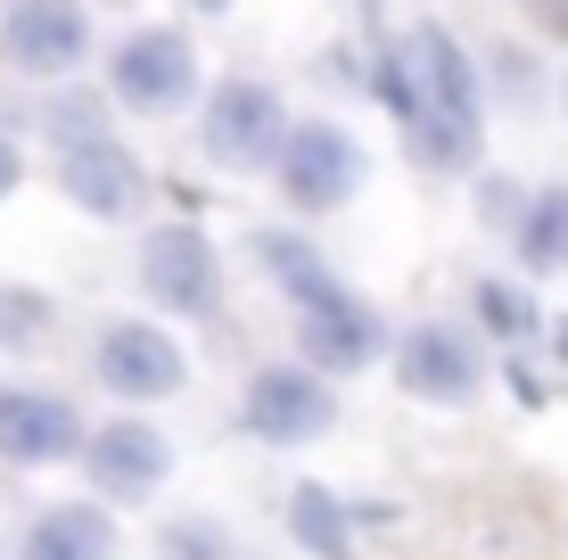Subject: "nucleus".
<instances>
[{"label": "nucleus", "mask_w": 568, "mask_h": 560, "mask_svg": "<svg viewBox=\"0 0 568 560\" xmlns=\"http://www.w3.org/2000/svg\"><path fill=\"white\" fill-rule=\"evenodd\" d=\"M387 115H396L404 149L420 173H469L486 149V74L445 26H413L396 42H379L371 58Z\"/></svg>", "instance_id": "f257e3e1"}, {"label": "nucleus", "mask_w": 568, "mask_h": 560, "mask_svg": "<svg viewBox=\"0 0 568 560\" xmlns=\"http://www.w3.org/2000/svg\"><path fill=\"white\" fill-rule=\"evenodd\" d=\"M256 264L288 288V305H297V363H313L322 379H355V371L379 363V346H387L379 305L355 297V288L329 273L313 240H297V231H256Z\"/></svg>", "instance_id": "f03ea898"}, {"label": "nucleus", "mask_w": 568, "mask_h": 560, "mask_svg": "<svg viewBox=\"0 0 568 560\" xmlns=\"http://www.w3.org/2000/svg\"><path fill=\"white\" fill-rule=\"evenodd\" d=\"M272 190H281V206L288 215H338V206H355V190H363V141L338 124V115H288V132H281V149H272Z\"/></svg>", "instance_id": "7ed1b4c3"}, {"label": "nucleus", "mask_w": 568, "mask_h": 560, "mask_svg": "<svg viewBox=\"0 0 568 560\" xmlns=\"http://www.w3.org/2000/svg\"><path fill=\"white\" fill-rule=\"evenodd\" d=\"M240 429L256 446H313L338 429V379H322L313 363H264L240 388Z\"/></svg>", "instance_id": "20e7f679"}, {"label": "nucleus", "mask_w": 568, "mask_h": 560, "mask_svg": "<svg viewBox=\"0 0 568 560\" xmlns=\"http://www.w3.org/2000/svg\"><path fill=\"white\" fill-rule=\"evenodd\" d=\"M396 388L413 404H437V413H469L486 396V346L469 322L428 314L396 338Z\"/></svg>", "instance_id": "39448f33"}, {"label": "nucleus", "mask_w": 568, "mask_h": 560, "mask_svg": "<svg viewBox=\"0 0 568 560\" xmlns=\"http://www.w3.org/2000/svg\"><path fill=\"white\" fill-rule=\"evenodd\" d=\"M281 132H288V100L264 74H223V83L206 91V108H199V149L223 173H264L272 149H281Z\"/></svg>", "instance_id": "423d86ee"}, {"label": "nucleus", "mask_w": 568, "mask_h": 560, "mask_svg": "<svg viewBox=\"0 0 568 560\" xmlns=\"http://www.w3.org/2000/svg\"><path fill=\"white\" fill-rule=\"evenodd\" d=\"M108 100H124L132 115H182L199 100V42L173 26H141L124 33L108 58Z\"/></svg>", "instance_id": "0eeeda50"}, {"label": "nucleus", "mask_w": 568, "mask_h": 560, "mask_svg": "<svg viewBox=\"0 0 568 560\" xmlns=\"http://www.w3.org/2000/svg\"><path fill=\"white\" fill-rule=\"evenodd\" d=\"M141 297L182 314V322H214V305H223V256H214V240L199 223H156L141 240Z\"/></svg>", "instance_id": "6e6552de"}, {"label": "nucleus", "mask_w": 568, "mask_h": 560, "mask_svg": "<svg viewBox=\"0 0 568 560\" xmlns=\"http://www.w3.org/2000/svg\"><path fill=\"white\" fill-rule=\"evenodd\" d=\"M91 379H100L108 396L124 404H165L190 388V355L173 346V330H156V322H108L100 338H91Z\"/></svg>", "instance_id": "1a4fd4ad"}, {"label": "nucleus", "mask_w": 568, "mask_h": 560, "mask_svg": "<svg viewBox=\"0 0 568 560\" xmlns=\"http://www.w3.org/2000/svg\"><path fill=\"white\" fill-rule=\"evenodd\" d=\"M74 461H83L100 503H149L173 478V437L156 420H108V429H83V454Z\"/></svg>", "instance_id": "9d476101"}, {"label": "nucleus", "mask_w": 568, "mask_h": 560, "mask_svg": "<svg viewBox=\"0 0 568 560\" xmlns=\"http://www.w3.org/2000/svg\"><path fill=\"white\" fill-rule=\"evenodd\" d=\"M0 58H9L17 74H74L91 58V9L83 0H9L0 9Z\"/></svg>", "instance_id": "9b49d317"}, {"label": "nucleus", "mask_w": 568, "mask_h": 560, "mask_svg": "<svg viewBox=\"0 0 568 560\" xmlns=\"http://www.w3.org/2000/svg\"><path fill=\"white\" fill-rule=\"evenodd\" d=\"M58 190H67L83 215H100V223H132L149 206V165L132 157L115 132H100V141L58 149Z\"/></svg>", "instance_id": "f8f14e48"}, {"label": "nucleus", "mask_w": 568, "mask_h": 560, "mask_svg": "<svg viewBox=\"0 0 568 560\" xmlns=\"http://www.w3.org/2000/svg\"><path fill=\"white\" fill-rule=\"evenodd\" d=\"M83 454V413L50 388H0V461L17 470H50V461Z\"/></svg>", "instance_id": "ddd939ff"}, {"label": "nucleus", "mask_w": 568, "mask_h": 560, "mask_svg": "<svg viewBox=\"0 0 568 560\" xmlns=\"http://www.w3.org/2000/svg\"><path fill=\"white\" fill-rule=\"evenodd\" d=\"M17 560H115V519L100 503H50L26 528Z\"/></svg>", "instance_id": "4468645a"}, {"label": "nucleus", "mask_w": 568, "mask_h": 560, "mask_svg": "<svg viewBox=\"0 0 568 560\" xmlns=\"http://www.w3.org/2000/svg\"><path fill=\"white\" fill-rule=\"evenodd\" d=\"M511 256H519L527 281L568 273V182L527 190V198H519V215H511Z\"/></svg>", "instance_id": "2eb2a0df"}, {"label": "nucleus", "mask_w": 568, "mask_h": 560, "mask_svg": "<svg viewBox=\"0 0 568 560\" xmlns=\"http://www.w3.org/2000/svg\"><path fill=\"white\" fill-rule=\"evenodd\" d=\"M288 536L313 560H355V503H338L329 487H297L288 495Z\"/></svg>", "instance_id": "dca6fc26"}, {"label": "nucleus", "mask_w": 568, "mask_h": 560, "mask_svg": "<svg viewBox=\"0 0 568 560\" xmlns=\"http://www.w3.org/2000/svg\"><path fill=\"white\" fill-rule=\"evenodd\" d=\"M469 305H478V330H495L503 346H536L544 338V305L527 297L519 281H503V273H486L469 288Z\"/></svg>", "instance_id": "f3484780"}, {"label": "nucleus", "mask_w": 568, "mask_h": 560, "mask_svg": "<svg viewBox=\"0 0 568 560\" xmlns=\"http://www.w3.org/2000/svg\"><path fill=\"white\" fill-rule=\"evenodd\" d=\"M58 330V305L50 288H26V281H0V355H33Z\"/></svg>", "instance_id": "a211bd4d"}, {"label": "nucleus", "mask_w": 568, "mask_h": 560, "mask_svg": "<svg viewBox=\"0 0 568 560\" xmlns=\"http://www.w3.org/2000/svg\"><path fill=\"white\" fill-rule=\"evenodd\" d=\"M156 560H240V544H231L223 519L182 511V519H165V528H156Z\"/></svg>", "instance_id": "6ab92c4d"}, {"label": "nucleus", "mask_w": 568, "mask_h": 560, "mask_svg": "<svg viewBox=\"0 0 568 560\" xmlns=\"http://www.w3.org/2000/svg\"><path fill=\"white\" fill-rule=\"evenodd\" d=\"M42 132H50V149L100 141V132H108V100H100V91H58V100H42Z\"/></svg>", "instance_id": "aec40b11"}, {"label": "nucleus", "mask_w": 568, "mask_h": 560, "mask_svg": "<svg viewBox=\"0 0 568 560\" xmlns=\"http://www.w3.org/2000/svg\"><path fill=\"white\" fill-rule=\"evenodd\" d=\"M17 182H26V149H17V141H9V132H0V198H9V190H17Z\"/></svg>", "instance_id": "412c9836"}, {"label": "nucleus", "mask_w": 568, "mask_h": 560, "mask_svg": "<svg viewBox=\"0 0 568 560\" xmlns=\"http://www.w3.org/2000/svg\"><path fill=\"white\" fill-rule=\"evenodd\" d=\"M536 17H544L552 33H560V42H568V0H536Z\"/></svg>", "instance_id": "4be33fe9"}, {"label": "nucleus", "mask_w": 568, "mask_h": 560, "mask_svg": "<svg viewBox=\"0 0 568 560\" xmlns=\"http://www.w3.org/2000/svg\"><path fill=\"white\" fill-rule=\"evenodd\" d=\"M182 9H199V17H223V9H231V0H182Z\"/></svg>", "instance_id": "5701e85b"}, {"label": "nucleus", "mask_w": 568, "mask_h": 560, "mask_svg": "<svg viewBox=\"0 0 568 560\" xmlns=\"http://www.w3.org/2000/svg\"><path fill=\"white\" fill-rule=\"evenodd\" d=\"M560 355H568V322H560Z\"/></svg>", "instance_id": "b1692460"}]
</instances>
